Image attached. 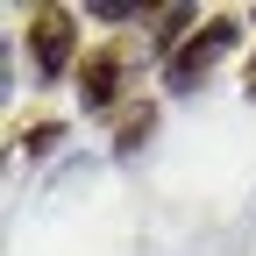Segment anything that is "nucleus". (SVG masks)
<instances>
[{
  "mask_svg": "<svg viewBox=\"0 0 256 256\" xmlns=\"http://www.w3.org/2000/svg\"><path fill=\"white\" fill-rule=\"evenodd\" d=\"M92 22H142V0H92Z\"/></svg>",
  "mask_w": 256,
  "mask_h": 256,
  "instance_id": "423d86ee",
  "label": "nucleus"
},
{
  "mask_svg": "<svg viewBox=\"0 0 256 256\" xmlns=\"http://www.w3.org/2000/svg\"><path fill=\"white\" fill-rule=\"evenodd\" d=\"M28 57H36V78H78V14L72 8H28Z\"/></svg>",
  "mask_w": 256,
  "mask_h": 256,
  "instance_id": "f257e3e1",
  "label": "nucleus"
},
{
  "mask_svg": "<svg viewBox=\"0 0 256 256\" xmlns=\"http://www.w3.org/2000/svg\"><path fill=\"white\" fill-rule=\"evenodd\" d=\"M14 142H22V156H50V150L64 142V121H28Z\"/></svg>",
  "mask_w": 256,
  "mask_h": 256,
  "instance_id": "39448f33",
  "label": "nucleus"
},
{
  "mask_svg": "<svg viewBox=\"0 0 256 256\" xmlns=\"http://www.w3.org/2000/svg\"><path fill=\"white\" fill-rule=\"evenodd\" d=\"M242 92H249V100H256V57H249V72H242Z\"/></svg>",
  "mask_w": 256,
  "mask_h": 256,
  "instance_id": "0eeeda50",
  "label": "nucleus"
},
{
  "mask_svg": "<svg viewBox=\"0 0 256 256\" xmlns=\"http://www.w3.org/2000/svg\"><path fill=\"white\" fill-rule=\"evenodd\" d=\"M150 128H156V107H150V100H128V107L114 114V150L136 156V150L150 142Z\"/></svg>",
  "mask_w": 256,
  "mask_h": 256,
  "instance_id": "20e7f679",
  "label": "nucleus"
},
{
  "mask_svg": "<svg viewBox=\"0 0 256 256\" xmlns=\"http://www.w3.org/2000/svg\"><path fill=\"white\" fill-rule=\"evenodd\" d=\"M128 72H136V36H114V43H100V50H86V64H78V100H86V114H121Z\"/></svg>",
  "mask_w": 256,
  "mask_h": 256,
  "instance_id": "f03ea898",
  "label": "nucleus"
},
{
  "mask_svg": "<svg viewBox=\"0 0 256 256\" xmlns=\"http://www.w3.org/2000/svg\"><path fill=\"white\" fill-rule=\"evenodd\" d=\"M235 43H242V22H235V14H206V22H200V36H192V43L164 64V86H171V92H192V86H200V78H206Z\"/></svg>",
  "mask_w": 256,
  "mask_h": 256,
  "instance_id": "7ed1b4c3",
  "label": "nucleus"
}]
</instances>
